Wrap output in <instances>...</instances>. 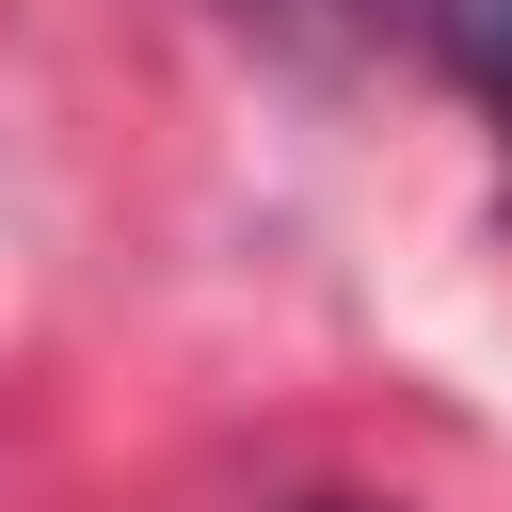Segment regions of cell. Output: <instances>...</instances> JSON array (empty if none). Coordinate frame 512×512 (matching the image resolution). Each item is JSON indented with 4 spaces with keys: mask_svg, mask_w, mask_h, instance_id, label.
I'll use <instances>...</instances> for the list:
<instances>
[{
    "mask_svg": "<svg viewBox=\"0 0 512 512\" xmlns=\"http://www.w3.org/2000/svg\"><path fill=\"white\" fill-rule=\"evenodd\" d=\"M448 64L480 80V112L512 128V0H448Z\"/></svg>",
    "mask_w": 512,
    "mask_h": 512,
    "instance_id": "6da1fadb",
    "label": "cell"
},
{
    "mask_svg": "<svg viewBox=\"0 0 512 512\" xmlns=\"http://www.w3.org/2000/svg\"><path fill=\"white\" fill-rule=\"evenodd\" d=\"M240 16H272V32H384V0H240Z\"/></svg>",
    "mask_w": 512,
    "mask_h": 512,
    "instance_id": "7a4b0ae2",
    "label": "cell"
},
{
    "mask_svg": "<svg viewBox=\"0 0 512 512\" xmlns=\"http://www.w3.org/2000/svg\"><path fill=\"white\" fill-rule=\"evenodd\" d=\"M320 512H368V496H320Z\"/></svg>",
    "mask_w": 512,
    "mask_h": 512,
    "instance_id": "3957f363",
    "label": "cell"
}]
</instances>
